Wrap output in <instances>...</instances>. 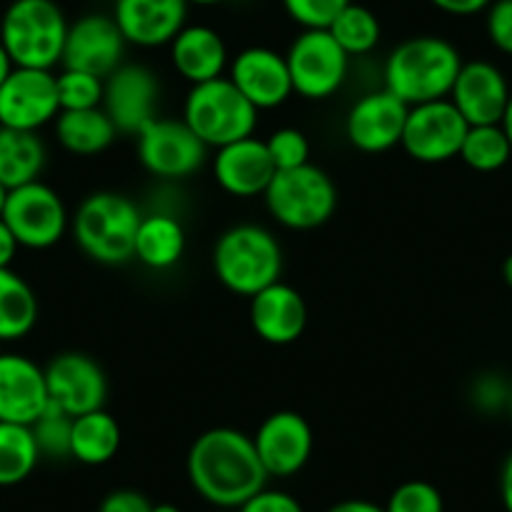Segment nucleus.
<instances>
[{
    "instance_id": "obj_39",
    "label": "nucleus",
    "mask_w": 512,
    "mask_h": 512,
    "mask_svg": "<svg viewBox=\"0 0 512 512\" xmlns=\"http://www.w3.org/2000/svg\"><path fill=\"white\" fill-rule=\"evenodd\" d=\"M239 512H304V507L302 502L294 495H289V492L264 487V490L256 492L254 497H249V500L239 507Z\"/></svg>"
},
{
    "instance_id": "obj_17",
    "label": "nucleus",
    "mask_w": 512,
    "mask_h": 512,
    "mask_svg": "<svg viewBox=\"0 0 512 512\" xmlns=\"http://www.w3.org/2000/svg\"><path fill=\"white\" fill-rule=\"evenodd\" d=\"M126 46V38L118 31L113 16L88 13L68 26L61 66L108 78L123 63Z\"/></svg>"
},
{
    "instance_id": "obj_10",
    "label": "nucleus",
    "mask_w": 512,
    "mask_h": 512,
    "mask_svg": "<svg viewBox=\"0 0 512 512\" xmlns=\"http://www.w3.org/2000/svg\"><path fill=\"white\" fill-rule=\"evenodd\" d=\"M0 219L26 249H51L66 236L71 226L61 194L41 179L8 191L6 211Z\"/></svg>"
},
{
    "instance_id": "obj_38",
    "label": "nucleus",
    "mask_w": 512,
    "mask_h": 512,
    "mask_svg": "<svg viewBox=\"0 0 512 512\" xmlns=\"http://www.w3.org/2000/svg\"><path fill=\"white\" fill-rule=\"evenodd\" d=\"M485 31L497 51L512 56V0H492L487 8Z\"/></svg>"
},
{
    "instance_id": "obj_42",
    "label": "nucleus",
    "mask_w": 512,
    "mask_h": 512,
    "mask_svg": "<svg viewBox=\"0 0 512 512\" xmlns=\"http://www.w3.org/2000/svg\"><path fill=\"white\" fill-rule=\"evenodd\" d=\"M492 0H430V6L437 11L447 13V16H477V13L487 11Z\"/></svg>"
},
{
    "instance_id": "obj_5",
    "label": "nucleus",
    "mask_w": 512,
    "mask_h": 512,
    "mask_svg": "<svg viewBox=\"0 0 512 512\" xmlns=\"http://www.w3.org/2000/svg\"><path fill=\"white\" fill-rule=\"evenodd\" d=\"M68 26L56 0H13L0 21V43L16 68L61 66Z\"/></svg>"
},
{
    "instance_id": "obj_20",
    "label": "nucleus",
    "mask_w": 512,
    "mask_h": 512,
    "mask_svg": "<svg viewBox=\"0 0 512 512\" xmlns=\"http://www.w3.org/2000/svg\"><path fill=\"white\" fill-rule=\"evenodd\" d=\"M48 405L46 369L26 354H0V422L31 427Z\"/></svg>"
},
{
    "instance_id": "obj_31",
    "label": "nucleus",
    "mask_w": 512,
    "mask_h": 512,
    "mask_svg": "<svg viewBox=\"0 0 512 512\" xmlns=\"http://www.w3.org/2000/svg\"><path fill=\"white\" fill-rule=\"evenodd\" d=\"M327 31L349 58L369 56L382 41V26H379L377 13L354 0L329 23Z\"/></svg>"
},
{
    "instance_id": "obj_37",
    "label": "nucleus",
    "mask_w": 512,
    "mask_h": 512,
    "mask_svg": "<svg viewBox=\"0 0 512 512\" xmlns=\"http://www.w3.org/2000/svg\"><path fill=\"white\" fill-rule=\"evenodd\" d=\"M349 3L352 0H282L287 16L299 28H329Z\"/></svg>"
},
{
    "instance_id": "obj_49",
    "label": "nucleus",
    "mask_w": 512,
    "mask_h": 512,
    "mask_svg": "<svg viewBox=\"0 0 512 512\" xmlns=\"http://www.w3.org/2000/svg\"><path fill=\"white\" fill-rule=\"evenodd\" d=\"M151 512H181V510L176 505H171V502H159V505L151 507Z\"/></svg>"
},
{
    "instance_id": "obj_28",
    "label": "nucleus",
    "mask_w": 512,
    "mask_h": 512,
    "mask_svg": "<svg viewBox=\"0 0 512 512\" xmlns=\"http://www.w3.org/2000/svg\"><path fill=\"white\" fill-rule=\"evenodd\" d=\"M121 450V425L106 410H93L73 417L71 457L81 465H106Z\"/></svg>"
},
{
    "instance_id": "obj_52",
    "label": "nucleus",
    "mask_w": 512,
    "mask_h": 512,
    "mask_svg": "<svg viewBox=\"0 0 512 512\" xmlns=\"http://www.w3.org/2000/svg\"><path fill=\"white\" fill-rule=\"evenodd\" d=\"M507 412H510V420H512V387H510V400H507Z\"/></svg>"
},
{
    "instance_id": "obj_30",
    "label": "nucleus",
    "mask_w": 512,
    "mask_h": 512,
    "mask_svg": "<svg viewBox=\"0 0 512 512\" xmlns=\"http://www.w3.org/2000/svg\"><path fill=\"white\" fill-rule=\"evenodd\" d=\"M41 462V450L28 425L0 422V487L21 485Z\"/></svg>"
},
{
    "instance_id": "obj_23",
    "label": "nucleus",
    "mask_w": 512,
    "mask_h": 512,
    "mask_svg": "<svg viewBox=\"0 0 512 512\" xmlns=\"http://www.w3.org/2000/svg\"><path fill=\"white\" fill-rule=\"evenodd\" d=\"M307 302L302 294L282 279L256 292L249 304V322L262 342L284 347L297 342L307 329Z\"/></svg>"
},
{
    "instance_id": "obj_19",
    "label": "nucleus",
    "mask_w": 512,
    "mask_h": 512,
    "mask_svg": "<svg viewBox=\"0 0 512 512\" xmlns=\"http://www.w3.org/2000/svg\"><path fill=\"white\" fill-rule=\"evenodd\" d=\"M113 21L128 46H169L189 18L186 0H113Z\"/></svg>"
},
{
    "instance_id": "obj_7",
    "label": "nucleus",
    "mask_w": 512,
    "mask_h": 512,
    "mask_svg": "<svg viewBox=\"0 0 512 512\" xmlns=\"http://www.w3.org/2000/svg\"><path fill=\"white\" fill-rule=\"evenodd\" d=\"M264 204L277 224L294 231H312L327 224L337 211V184L314 164L277 171L264 191Z\"/></svg>"
},
{
    "instance_id": "obj_15",
    "label": "nucleus",
    "mask_w": 512,
    "mask_h": 512,
    "mask_svg": "<svg viewBox=\"0 0 512 512\" xmlns=\"http://www.w3.org/2000/svg\"><path fill=\"white\" fill-rule=\"evenodd\" d=\"M410 106L387 88L359 96L344 118V136L362 154H384L402 141Z\"/></svg>"
},
{
    "instance_id": "obj_33",
    "label": "nucleus",
    "mask_w": 512,
    "mask_h": 512,
    "mask_svg": "<svg viewBox=\"0 0 512 512\" xmlns=\"http://www.w3.org/2000/svg\"><path fill=\"white\" fill-rule=\"evenodd\" d=\"M31 430L33 437H36L38 450H41V457H51V460H66V457H71V415H66L58 407L48 405L46 412L33 422Z\"/></svg>"
},
{
    "instance_id": "obj_50",
    "label": "nucleus",
    "mask_w": 512,
    "mask_h": 512,
    "mask_svg": "<svg viewBox=\"0 0 512 512\" xmlns=\"http://www.w3.org/2000/svg\"><path fill=\"white\" fill-rule=\"evenodd\" d=\"M189 6H219L224 0H186Z\"/></svg>"
},
{
    "instance_id": "obj_27",
    "label": "nucleus",
    "mask_w": 512,
    "mask_h": 512,
    "mask_svg": "<svg viewBox=\"0 0 512 512\" xmlns=\"http://www.w3.org/2000/svg\"><path fill=\"white\" fill-rule=\"evenodd\" d=\"M46 144L36 131L0 126V184L8 191L38 181L46 169Z\"/></svg>"
},
{
    "instance_id": "obj_51",
    "label": "nucleus",
    "mask_w": 512,
    "mask_h": 512,
    "mask_svg": "<svg viewBox=\"0 0 512 512\" xmlns=\"http://www.w3.org/2000/svg\"><path fill=\"white\" fill-rule=\"evenodd\" d=\"M6 201H8V189L0 184V216H3V211H6Z\"/></svg>"
},
{
    "instance_id": "obj_43",
    "label": "nucleus",
    "mask_w": 512,
    "mask_h": 512,
    "mask_svg": "<svg viewBox=\"0 0 512 512\" xmlns=\"http://www.w3.org/2000/svg\"><path fill=\"white\" fill-rule=\"evenodd\" d=\"M18 241L16 236H13V231L8 229L6 221L0 219V269H8L13 264V259H16L18 254Z\"/></svg>"
},
{
    "instance_id": "obj_3",
    "label": "nucleus",
    "mask_w": 512,
    "mask_h": 512,
    "mask_svg": "<svg viewBox=\"0 0 512 512\" xmlns=\"http://www.w3.org/2000/svg\"><path fill=\"white\" fill-rule=\"evenodd\" d=\"M141 209L134 199L118 191H93L78 204L71 219L78 249L96 264L118 267L134 259Z\"/></svg>"
},
{
    "instance_id": "obj_22",
    "label": "nucleus",
    "mask_w": 512,
    "mask_h": 512,
    "mask_svg": "<svg viewBox=\"0 0 512 512\" xmlns=\"http://www.w3.org/2000/svg\"><path fill=\"white\" fill-rule=\"evenodd\" d=\"M211 169H214V179L221 191L236 196V199L264 196L277 174L267 144L256 136L216 149Z\"/></svg>"
},
{
    "instance_id": "obj_48",
    "label": "nucleus",
    "mask_w": 512,
    "mask_h": 512,
    "mask_svg": "<svg viewBox=\"0 0 512 512\" xmlns=\"http://www.w3.org/2000/svg\"><path fill=\"white\" fill-rule=\"evenodd\" d=\"M502 279H505V284H507V287L512 289V254L507 256V259H505V264H502Z\"/></svg>"
},
{
    "instance_id": "obj_44",
    "label": "nucleus",
    "mask_w": 512,
    "mask_h": 512,
    "mask_svg": "<svg viewBox=\"0 0 512 512\" xmlns=\"http://www.w3.org/2000/svg\"><path fill=\"white\" fill-rule=\"evenodd\" d=\"M327 512H384V505L369 500H342L329 507Z\"/></svg>"
},
{
    "instance_id": "obj_6",
    "label": "nucleus",
    "mask_w": 512,
    "mask_h": 512,
    "mask_svg": "<svg viewBox=\"0 0 512 512\" xmlns=\"http://www.w3.org/2000/svg\"><path fill=\"white\" fill-rule=\"evenodd\" d=\"M181 118L206 149H221L254 136L259 111L241 96L229 76H221L189 88Z\"/></svg>"
},
{
    "instance_id": "obj_16",
    "label": "nucleus",
    "mask_w": 512,
    "mask_h": 512,
    "mask_svg": "<svg viewBox=\"0 0 512 512\" xmlns=\"http://www.w3.org/2000/svg\"><path fill=\"white\" fill-rule=\"evenodd\" d=\"M251 440L269 477L297 475L304 470L314 450L312 425L307 417L294 410H279L264 417Z\"/></svg>"
},
{
    "instance_id": "obj_1",
    "label": "nucleus",
    "mask_w": 512,
    "mask_h": 512,
    "mask_svg": "<svg viewBox=\"0 0 512 512\" xmlns=\"http://www.w3.org/2000/svg\"><path fill=\"white\" fill-rule=\"evenodd\" d=\"M186 475L209 505L236 510L264 490L269 480L251 435L234 427L201 432L186 455Z\"/></svg>"
},
{
    "instance_id": "obj_34",
    "label": "nucleus",
    "mask_w": 512,
    "mask_h": 512,
    "mask_svg": "<svg viewBox=\"0 0 512 512\" xmlns=\"http://www.w3.org/2000/svg\"><path fill=\"white\" fill-rule=\"evenodd\" d=\"M58 103L61 111H86V108H101L103 101V78L91 73L63 68L56 76Z\"/></svg>"
},
{
    "instance_id": "obj_11",
    "label": "nucleus",
    "mask_w": 512,
    "mask_h": 512,
    "mask_svg": "<svg viewBox=\"0 0 512 512\" xmlns=\"http://www.w3.org/2000/svg\"><path fill=\"white\" fill-rule=\"evenodd\" d=\"M470 123L450 98L410 106L400 146L420 164H445L460 156Z\"/></svg>"
},
{
    "instance_id": "obj_47",
    "label": "nucleus",
    "mask_w": 512,
    "mask_h": 512,
    "mask_svg": "<svg viewBox=\"0 0 512 512\" xmlns=\"http://www.w3.org/2000/svg\"><path fill=\"white\" fill-rule=\"evenodd\" d=\"M500 128L505 131L507 141H510V146H512V93H510V101H507V106H505V113H502V118H500Z\"/></svg>"
},
{
    "instance_id": "obj_13",
    "label": "nucleus",
    "mask_w": 512,
    "mask_h": 512,
    "mask_svg": "<svg viewBox=\"0 0 512 512\" xmlns=\"http://www.w3.org/2000/svg\"><path fill=\"white\" fill-rule=\"evenodd\" d=\"M48 400L71 417L103 410L108 397V377L101 364L83 352H61L46 364Z\"/></svg>"
},
{
    "instance_id": "obj_8",
    "label": "nucleus",
    "mask_w": 512,
    "mask_h": 512,
    "mask_svg": "<svg viewBox=\"0 0 512 512\" xmlns=\"http://www.w3.org/2000/svg\"><path fill=\"white\" fill-rule=\"evenodd\" d=\"M284 58L294 93L304 101H327L342 91L352 61L327 28H302Z\"/></svg>"
},
{
    "instance_id": "obj_26",
    "label": "nucleus",
    "mask_w": 512,
    "mask_h": 512,
    "mask_svg": "<svg viewBox=\"0 0 512 512\" xmlns=\"http://www.w3.org/2000/svg\"><path fill=\"white\" fill-rule=\"evenodd\" d=\"M56 139L68 154L98 156L116 141L118 131L103 108L86 111H61L53 121Z\"/></svg>"
},
{
    "instance_id": "obj_12",
    "label": "nucleus",
    "mask_w": 512,
    "mask_h": 512,
    "mask_svg": "<svg viewBox=\"0 0 512 512\" xmlns=\"http://www.w3.org/2000/svg\"><path fill=\"white\" fill-rule=\"evenodd\" d=\"M161 83L144 63H121L103 78L101 108L116 126L118 136H136L156 118Z\"/></svg>"
},
{
    "instance_id": "obj_46",
    "label": "nucleus",
    "mask_w": 512,
    "mask_h": 512,
    "mask_svg": "<svg viewBox=\"0 0 512 512\" xmlns=\"http://www.w3.org/2000/svg\"><path fill=\"white\" fill-rule=\"evenodd\" d=\"M13 68H16V66H13L11 56H8V51H6V48H3V43H0V86L6 83V78L11 76Z\"/></svg>"
},
{
    "instance_id": "obj_4",
    "label": "nucleus",
    "mask_w": 512,
    "mask_h": 512,
    "mask_svg": "<svg viewBox=\"0 0 512 512\" xmlns=\"http://www.w3.org/2000/svg\"><path fill=\"white\" fill-rule=\"evenodd\" d=\"M211 264L229 292L251 299L282 279V244L267 226L236 224L216 239Z\"/></svg>"
},
{
    "instance_id": "obj_14",
    "label": "nucleus",
    "mask_w": 512,
    "mask_h": 512,
    "mask_svg": "<svg viewBox=\"0 0 512 512\" xmlns=\"http://www.w3.org/2000/svg\"><path fill=\"white\" fill-rule=\"evenodd\" d=\"M61 113L56 73L38 68H13L0 86V126L16 131H41Z\"/></svg>"
},
{
    "instance_id": "obj_24",
    "label": "nucleus",
    "mask_w": 512,
    "mask_h": 512,
    "mask_svg": "<svg viewBox=\"0 0 512 512\" xmlns=\"http://www.w3.org/2000/svg\"><path fill=\"white\" fill-rule=\"evenodd\" d=\"M171 66L191 86L214 81L229 71V48L216 28L204 23H186L169 43Z\"/></svg>"
},
{
    "instance_id": "obj_41",
    "label": "nucleus",
    "mask_w": 512,
    "mask_h": 512,
    "mask_svg": "<svg viewBox=\"0 0 512 512\" xmlns=\"http://www.w3.org/2000/svg\"><path fill=\"white\" fill-rule=\"evenodd\" d=\"M510 390L495 377H485L475 384V402L482 410H495V407H507Z\"/></svg>"
},
{
    "instance_id": "obj_18",
    "label": "nucleus",
    "mask_w": 512,
    "mask_h": 512,
    "mask_svg": "<svg viewBox=\"0 0 512 512\" xmlns=\"http://www.w3.org/2000/svg\"><path fill=\"white\" fill-rule=\"evenodd\" d=\"M226 76L256 111H272L294 96L287 58L274 48H244L229 61Z\"/></svg>"
},
{
    "instance_id": "obj_40",
    "label": "nucleus",
    "mask_w": 512,
    "mask_h": 512,
    "mask_svg": "<svg viewBox=\"0 0 512 512\" xmlns=\"http://www.w3.org/2000/svg\"><path fill=\"white\" fill-rule=\"evenodd\" d=\"M151 507H154V502L144 492L121 487V490H113L103 497L98 512H151Z\"/></svg>"
},
{
    "instance_id": "obj_36",
    "label": "nucleus",
    "mask_w": 512,
    "mask_h": 512,
    "mask_svg": "<svg viewBox=\"0 0 512 512\" xmlns=\"http://www.w3.org/2000/svg\"><path fill=\"white\" fill-rule=\"evenodd\" d=\"M264 144H267V151L269 156H272L274 169L277 171L299 169V166L309 164L312 146H309V139L299 131V128H277V131L269 134V139H264Z\"/></svg>"
},
{
    "instance_id": "obj_29",
    "label": "nucleus",
    "mask_w": 512,
    "mask_h": 512,
    "mask_svg": "<svg viewBox=\"0 0 512 512\" xmlns=\"http://www.w3.org/2000/svg\"><path fill=\"white\" fill-rule=\"evenodd\" d=\"M38 322V297L31 284L13 272L0 269V342L28 337Z\"/></svg>"
},
{
    "instance_id": "obj_32",
    "label": "nucleus",
    "mask_w": 512,
    "mask_h": 512,
    "mask_svg": "<svg viewBox=\"0 0 512 512\" xmlns=\"http://www.w3.org/2000/svg\"><path fill=\"white\" fill-rule=\"evenodd\" d=\"M460 159L470 169L482 171V174L500 171L512 159V146L507 141L505 131L500 128V123L467 128V136L460 149Z\"/></svg>"
},
{
    "instance_id": "obj_9",
    "label": "nucleus",
    "mask_w": 512,
    "mask_h": 512,
    "mask_svg": "<svg viewBox=\"0 0 512 512\" xmlns=\"http://www.w3.org/2000/svg\"><path fill=\"white\" fill-rule=\"evenodd\" d=\"M139 164L151 176L164 181H181L194 176L204 166L209 149L186 126L184 118H161L146 123L136 134Z\"/></svg>"
},
{
    "instance_id": "obj_21",
    "label": "nucleus",
    "mask_w": 512,
    "mask_h": 512,
    "mask_svg": "<svg viewBox=\"0 0 512 512\" xmlns=\"http://www.w3.org/2000/svg\"><path fill=\"white\" fill-rule=\"evenodd\" d=\"M447 98L455 103L470 126H490V123H500L510 101V86L495 63L467 61L462 63Z\"/></svg>"
},
{
    "instance_id": "obj_2",
    "label": "nucleus",
    "mask_w": 512,
    "mask_h": 512,
    "mask_svg": "<svg viewBox=\"0 0 512 512\" xmlns=\"http://www.w3.org/2000/svg\"><path fill=\"white\" fill-rule=\"evenodd\" d=\"M462 56L440 36H415L392 48L384 61V88L407 106L450 96Z\"/></svg>"
},
{
    "instance_id": "obj_25",
    "label": "nucleus",
    "mask_w": 512,
    "mask_h": 512,
    "mask_svg": "<svg viewBox=\"0 0 512 512\" xmlns=\"http://www.w3.org/2000/svg\"><path fill=\"white\" fill-rule=\"evenodd\" d=\"M186 251L184 224L174 214L154 211L141 216L139 231H136L134 259L154 272H166L181 262Z\"/></svg>"
},
{
    "instance_id": "obj_35",
    "label": "nucleus",
    "mask_w": 512,
    "mask_h": 512,
    "mask_svg": "<svg viewBox=\"0 0 512 512\" xmlns=\"http://www.w3.org/2000/svg\"><path fill=\"white\" fill-rule=\"evenodd\" d=\"M384 512H445V500L432 482L407 480L392 490Z\"/></svg>"
},
{
    "instance_id": "obj_45",
    "label": "nucleus",
    "mask_w": 512,
    "mask_h": 512,
    "mask_svg": "<svg viewBox=\"0 0 512 512\" xmlns=\"http://www.w3.org/2000/svg\"><path fill=\"white\" fill-rule=\"evenodd\" d=\"M500 497H502V505H505V510L512 512V455L507 457L505 467H502Z\"/></svg>"
}]
</instances>
